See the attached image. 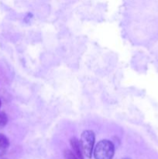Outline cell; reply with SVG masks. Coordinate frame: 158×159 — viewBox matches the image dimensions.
Returning <instances> with one entry per match:
<instances>
[{"mask_svg": "<svg viewBox=\"0 0 158 159\" xmlns=\"http://www.w3.org/2000/svg\"><path fill=\"white\" fill-rule=\"evenodd\" d=\"M64 157L66 159H78L74 155V152L70 150H66L64 152Z\"/></svg>", "mask_w": 158, "mask_h": 159, "instance_id": "8992f818", "label": "cell"}, {"mask_svg": "<svg viewBox=\"0 0 158 159\" xmlns=\"http://www.w3.org/2000/svg\"><path fill=\"white\" fill-rule=\"evenodd\" d=\"M114 153V144L108 140H102L99 141L93 151L95 159H112Z\"/></svg>", "mask_w": 158, "mask_h": 159, "instance_id": "6da1fadb", "label": "cell"}, {"mask_svg": "<svg viewBox=\"0 0 158 159\" xmlns=\"http://www.w3.org/2000/svg\"><path fill=\"white\" fill-rule=\"evenodd\" d=\"M123 159H129V158H123Z\"/></svg>", "mask_w": 158, "mask_h": 159, "instance_id": "ba28073f", "label": "cell"}, {"mask_svg": "<svg viewBox=\"0 0 158 159\" xmlns=\"http://www.w3.org/2000/svg\"><path fill=\"white\" fill-rule=\"evenodd\" d=\"M71 146L73 149V152L78 159H84L83 152H82L81 147L80 141L76 138H72L70 140Z\"/></svg>", "mask_w": 158, "mask_h": 159, "instance_id": "3957f363", "label": "cell"}, {"mask_svg": "<svg viewBox=\"0 0 158 159\" xmlns=\"http://www.w3.org/2000/svg\"><path fill=\"white\" fill-rule=\"evenodd\" d=\"M94 141H95V136L94 132L91 130H85L81 134L80 140L81 147L83 154L90 158L94 151Z\"/></svg>", "mask_w": 158, "mask_h": 159, "instance_id": "7a4b0ae2", "label": "cell"}, {"mask_svg": "<svg viewBox=\"0 0 158 159\" xmlns=\"http://www.w3.org/2000/svg\"><path fill=\"white\" fill-rule=\"evenodd\" d=\"M7 122L8 118L6 113H2V112H0V129L4 127L6 125V124H7Z\"/></svg>", "mask_w": 158, "mask_h": 159, "instance_id": "5b68a950", "label": "cell"}, {"mask_svg": "<svg viewBox=\"0 0 158 159\" xmlns=\"http://www.w3.org/2000/svg\"><path fill=\"white\" fill-rule=\"evenodd\" d=\"M9 147V139L4 134H0V158L2 157L7 152Z\"/></svg>", "mask_w": 158, "mask_h": 159, "instance_id": "277c9868", "label": "cell"}, {"mask_svg": "<svg viewBox=\"0 0 158 159\" xmlns=\"http://www.w3.org/2000/svg\"><path fill=\"white\" fill-rule=\"evenodd\" d=\"M0 107H1V101H0Z\"/></svg>", "mask_w": 158, "mask_h": 159, "instance_id": "52a82bcc", "label": "cell"}]
</instances>
